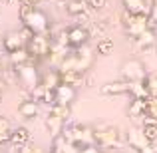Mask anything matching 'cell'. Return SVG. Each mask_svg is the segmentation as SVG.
Returning a JSON list of instances; mask_svg holds the SVG:
<instances>
[{"mask_svg": "<svg viewBox=\"0 0 157 153\" xmlns=\"http://www.w3.org/2000/svg\"><path fill=\"white\" fill-rule=\"evenodd\" d=\"M18 16H20L22 26L30 28L34 34H50L52 32V24L48 20V16L40 8L32 6V4H20Z\"/></svg>", "mask_w": 157, "mask_h": 153, "instance_id": "obj_1", "label": "cell"}, {"mask_svg": "<svg viewBox=\"0 0 157 153\" xmlns=\"http://www.w3.org/2000/svg\"><path fill=\"white\" fill-rule=\"evenodd\" d=\"M94 143L100 149H115L121 143V133L115 125H98L94 127Z\"/></svg>", "mask_w": 157, "mask_h": 153, "instance_id": "obj_2", "label": "cell"}, {"mask_svg": "<svg viewBox=\"0 0 157 153\" xmlns=\"http://www.w3.org/2000/svg\"><path fill=\"white\" fill-rule=\"evenodd\" d=\"M121 24H123V32L133 40L137 38L143 30L153 28L149 24V16L147 14H129V12H125V10H123V14H121Z\"/></svg>", "mask_w": 157, "mask_h": 153, "instance_id": "obj_3", "label": "cell"}, {"mask_svg": "<svg viewBox=\"0 0 157 153\" xmlns=\"http://www.w3.org/2000/svg\"><path fill=\"white\" fill-rule=\"evenodd\" d=\"M52 44H54L52 32L50 34H34V38L26 44V48H28V52H30V56L38 58V60H44V58L50 56Z\"/></svg>", "mask_w": 157, "mask_h": 153, "instance_id": "obj_4", "label": "cell"}, {"mask_svg": "<svg viewBox=\"0 0 157 153\" xmlns=\"http://www.w3.org/2000/svg\"><path fill=\"white\" fill-rule=\"evenodd\" d=\"M119 72H121V80H125V82H141L143 78L147 76L143 62L141 60H135V58L123 62Z\"/></svg>", "mask_w": 157, "mask_h": 153, "instance_id": "obj_5", "label": "cell"}, {"mask_svg": "<svg viewBox=\"0 0 157 153\" xmlns=\"http://www.w3.org/2000/svg\"><path fill=\"white\" fill-rule=\"evenodd\" d=\"M125 139H127V145L137 153H157V149H153V143L147 141L145 135L141 133V129H135V127L127 129Z\"/></svg>", "mask_w": 157, "mask_h": 153, "instance_id": "obj_6", "label": "cell"}, {"mask_svg": "<svg viewBox=\"0 0 157 153\" xmlns=\"http://www.w3.org/2000/svg\"><path fill=\"white\" fill-rule=\"evenodd\" d=\"M14 68H16V72H18V80L22 82L28 90H32V92H34V90L38 88V84H40V76H38L36 66L24 64V66H14Z\"/></svg>", "mask_w": 157, "mask_h": 153, "instance_id": "obj_7", "label": "cell"}, {"mask_svg": "<svg viewBox=\"0 0 157 153\" xmlns=\"http://www.w3.org/2000/svg\"><path fill=\"white\" fill-rule=\"evenodd\" d=\"M90 40V32L86 26H80V24H76V26H70L68 28V48H82L86 46Z\"/></svg>", "mask_w": 157, "mask_h": 153, "instance_id": "obj_8", "label": "cell"}, {"mask_svg": "<svg viewBox=\"0 0 157 153\" xmlns=\"http://www.w3.org/2000/svg\"><path fill=\"white\" fill-rule=\"evenodd\" d=\"M76 86H70V84H60L56 88V103L60 105H72L76 101Z\"/></svg>", "mask_w": 157, "mask_h": 153, "instance_id": "obj_9", "label": "cell"}, {"mask_svg": "<svg viewBox=\"0 0 157 153\" xmlns=\"http://www.w3.org/2000/svg\"><path fill=\"white\" fill-rule=\"evenodd\" d=\"M131 82L119 80V82H109V84H104L100 88V92L104 96H123V94H129Z\"/></svg>", "mask_w": 157, "mask_h": 153, "instance_id": "obj_10", "label": "cell"}, {"mask_svg": "<svg viewBox=\"0 0 157 153\" xmlns=\"http://www.w3.org/2000/svg\"><path fill=\"white\" fill-rule=\"evenodd\" d=\"M24 46H26V44H24L20 32H8V34L2 38V48H4L6 54H12V52L20 50V48H24Z\"/></svg>", "mask_w": 157, "mask_h": 153, "instance_id": "obj_11", "label": "cell"}, {"mask_svg": "<svg viewBox=\"0 0 157 153\" xmlns=\"http://www.w3.org/2000/svg\"><path fill=\"white\" fill-rule=\"evenodd\" d=\"M66 123H68V121H64V119H62L56 111H52V109L48 111V115H46V129L50 131L52 137H56V135L62 133V129H64Z\"/></svg>", "mask_w": 157, "mask_h": 153, "instance_id": "obj_12", "label": "cell"}, {"mask_svg": "<svg viewBox=\"0 0 157 153\" xmlns=\"http://www.w3.org/2000/svg\"><path fill=\"white\" fill-rule=\"evenodd\" d=\"M121 6L129 14H149V2L147 0H121Z\"/></svg>", "mask_w": 157, "mask_h": 153, "instance_id": "obj_13", "label": "cell"}, {"mask_svg": "<svg viewBox=\"0 0 157 153\" xmlns=\"http://www.w3.org/2000/svg\"><path fill=\"white\" fill-rule=\"evenodd\" d=\"M38 111H40V107H38V101H36L34 98H28V100H24L18 105V113L22 115L24 119H34L36 115H38Z\"/></svg>", "mask_w": 157, "mask_h": 153, "instance_id": "obj_14", "label": "cell"}, {"mask_svg": "<svg viewBox=\"0 0 157 153\" xmlns=\"http://www.w3.org/2000/svg\"><path fill=\"white\" fill-rule=\"evenodd\" d=\"M8 143H10L12 147H20V145H24V143H30V131H28L26 127H22V125L16 127V129H12Z\"/></svg>", "mask_w": 157, "mask_h": 153, "instance_id": "obj_15", "label": "cell"}, {"mask_svg": "<svg viewBox=\"0 0 157 153\" xmlns=\"http://www.w3.org/2000/svg\"><path fill=\"white\" fill-rule=\"evenodd\" d=\"M38 86L44 88V90H56L58 86H60V74H58V70H50V72L42 74Z\"/></svg>", "mask_w": 157, "mask_h": 153, "instance_id": "obj_16", "label": "cell"}, {"mask_svg": "<svg viewBox=\"0 0 157 153\" xmlns=\"http://www.w3.org/2000/svg\"><path fill=\"white\" fill-rule=\"evenodd\" d=\"M127 115L131 119H139L145 115V100L141 98H131L129 101V107H127Z\"/></svg>", "mask_w": 157, "mask_h": 153, "instance_id": "obj_17", "label": "cell"}, {"mask_svg": "<svg viewBox=\"0 0 157 153\" xmlns=\"http://www.w3.org/2000/svg\"><path fill=\"white\" fill-rule=\"evenodd\" d=\"M135 44H137L139 50H147V48H151L155 44V30L153 28H147V30H143L141 34L135 38Z\"/></svg>", "mask_w": 157, "mask_h": 153, "instance_id": "obj_18", "label": "cell"}, {"mask_svg": "<svg viewBox=\"0 0 157 153\" xmlns=\"http://www.w3.org/2000/svg\"><path fill=\"white\" fill-rule=\"evenodd\" d=\"M141 133L145 135V139L149 143H157V121L145 117L143 115V127H141Z\"/></svg>", "mask_w": 157, "mask_h": 153, "instance_id": "obj_19", "label": "cell"}, {"mask_svg": "<svg viewBox=\"0 0 157 153\" xmlns=\"http://www.w3.org/2000/svg\"><path fill=\"white\" fill-rule=\"evenodd\" d=\"M86 10H88V4L84 0H70L66 4V12L70 16H86Z\"/></svg>", "mask_w": 157, "mask_h": 153, "instance_id": "obj_20", "label": "cell"}, {"mask_svg": "<svg viewBox=\"0 0 157 153\" xmlns=\"http://www.w3.org/2000/svg\"><path fill=\"white\" fill-rule=\"evenodd\" d=\"M58 74H60V84L78 86L84 80V74H80V72H64V70H58Z\"/></svg>", "mask_w": 157, "mask_h": 153, "instance_id": "obj_21", "label": "cell"}, {"mask_svg": "<svg viewBox=\"0 0 157 153\" xmlns=\"http://www.w3.org/2000/svg\"><path fill=\"white\" fill-rule=\"evenodd\" d=\"M28 62H30V52H28L26 46L10 54V64L12 66H24V64H28Z\"/></svg>", "mask_w": 157, "mask_h": 153, "instance_id": "obj_22", "label": "cell"}, {"mask_svg": "<svg viewBox=\"0 0 157 153\" xmlns=\"http://www.w3.org/2000/svg\"><path fill=\"white\" fill-rule=\"evenodd\" d=\"M113 48H115V44L111 38H101L96 46V52L100 56H109V54H113Z\"/></svg>", "mask_w": 157, "mask_h": 153, "instance_id": "obj_23", "label": "cell"}, {"mask_svg": "<svg viewBox=\"0 0 157 153\" xmlns=\"http://www.w3.org/2000/svg\"><path fill=\"white\" fill-rule=\"evenodd\" d=\"M141 82H143V86H145L149 98H157V74H147Z\"/></svg>", "mask_w": 157, "mask_h": 153, "instance_id": "obj_24", "label": "cell"}, {"mask_svg": "<svg viewBox=\"0 0 157 153\" xmlns=\"http://www.w3.org/2000/svg\"><path fill=\"white\" fill-rule=\"evenodd\" d=\"M129 96H131V98H141V100H147V98H149V94H147L143 82H131Z\"/></svg>", "mask_w": 157, "mask_h": 153, "instance_id": "obj_25", "label": "cell"}, {"mask_svg": "<svg viewBox=\"0 0 157 153\" xmlns=\"http://www.w3.org/2000/svg\"><path fill=\"white\" fill-rule=\"evenodd\" d=\"M10 133H12V125L6 117H0V145L2 143H8L10 139Z\"/></svg>", "mask_w": 157, "mask_h": 153, "instance_id": "obj_26", "label": "cell"}, {"mask_svg": "<svg viewBox=\"0 0 157 153\" xmlns=\"http://www.w3.org/2000/svg\"><path fill=\"white\" fill-rule=\"evenodd\" d=\"M145 117L157 121V98H147L145 100Z\"/></svg>", "mask_w": 157, "mask_h": 153, "instance_id": "obj_27", "label": "cell"}, {"mask_svg": "<svg viewBox=\"0 0 157 153\" xmlns=\"http://www.w3.org/2000/svg\"><path fill=\"white\" fill-rule=\"evenodd\" d=\"M38 101H44L46 105H54L56 103V90H42V94L38 96Z\"/></svg>", "mask_w": 157, "mask_h": 153, "instance_id": "obj_28", "label": "cell"}, {"mask_svg": "<svg viewBox=\"0 0 157 153\" xmlns=\"http://www.w3.org/2000/svg\"><path fill=\"white\" fill-rule=\"evenodd\" d=\"M149 24L151 26H155L157 24V0H151L149 2Z\"/></svg>", "mask_w": 157, "mask_h": 153, "instance_id": "obj_29", "label": "cell"}, {"mask_svg": "<svg viewBox=\"0 0 157 153\" xmlns=\"http://www.w3.org/2000/svg\"><path fill=\"white\" fill-rule=\"evenodd\" d=\"M88 8H92V10H101V8L105 6V0H88Z\"/></svg>", "mask_w": 157, "mask_h": 153, "instance_id": "obj_30", "label": "cell"}, {"mask_svg": "<svg viewBox=\"0 0 157 153\" xmlns=\"http://www.w3.org/2000/svg\"><path fill=\"white\" fill-rule=\"evenodd\" d=\"M14 153H34V147H32L30 143H24V145H20V147H14Z\"/></svg>", "mask_w": 157, "mask_h": 153, "instance_id": "obj_31", "label": "cell"}, {"mask_svg": "<svg viewBox=\"0 0 157 153\" xmlns=\"http://www.w3.org/2000/svg\"><path fill=\"white\" fill-rule=\"evenodd\" d=\"M40 2H42V0H28V4H32V6H38Z\"/></svg>", "mask_w": 157, "mask_h": 153, "instance_id": "obj_32", "label": "cell"}, {"mask_svg": "<svg viewBox=\"0 0 157 153\" xmlns=\"http://www.w3.org/2000/svg\"><path fill=\"white\" fill-rule=\"evenodd\" d=\"M4 2H8V4H12V2H18V0H4Z\"/></svg>", "mask_w": 157, "mask_h": 153, "instance_id": "obj_33", "label": "cell"}, {"mask_svg": "<svg viewBox=\"0 0 157 153\" xmlns=\"http://www.w3.org/2000/svg\"><path fill=\"white\" fill-rule=\"evenodd\" d=\"M18 2H20V4H28V0H18Z\"/></svg>", "mask_w": 157, "mask_h": 153, "instance_id": "obj_34", "label": "cell"}, {"mask_svg": "<svg viewBox=\"0 0 157 153\" xmlns=\"http://www.w3.org/2000/svg\"><path fill=\"white\" fill-rule=\"evenodd\" d=\"M155 54H157V42H155Z\"/></svg>", "mask_w": 157, "mask_h": 153, "instance_id": "obj_35", "label": "cell"}, {"mask_svg": "<svg viewBox=\"0 0 157 153\" xmlns=\"http://www.w3.org/2000/svg\"><path fill=\"white\" fill-rule=\"evenodd\" d=\"M0 105H2V100H0Z\"/></svg>", "mask_w": 157, "mask_h": 153, "instance_id": "obj_36", "label": "cell"}]
</instances>
